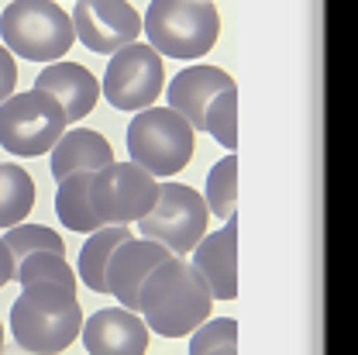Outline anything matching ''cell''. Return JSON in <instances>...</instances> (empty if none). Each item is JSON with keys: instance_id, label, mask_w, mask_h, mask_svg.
<instances>
[{"instance_id": "obj_25", "label": "cell", "mask_w": 358, "mask_h": 355, "mask_svg": "<svg viewBox=\"0 0 358 355\" xmlns=\"http://www.w3.org/2000/svg\"><path fill=\"white\" fill-rule=\"evenodd\" d=\"M14 87H17V69H14V55L0 45V104L14 93Z\"/></svg>"}, {"instance_id": "obj_22", "label": "cell", "mask_w": 358, "mask_h": 355, "mask_svg": "<svg viewBox=\"0 0 358 355\" xmlns=\"http://www.w3.org/2000/svg\"><path fill=\"white\" fill-rule=\"evenodd\" d=\"M17 283L21 286H31V283H62L69 290H76V272L66 263V256H55V252H35L28 259H21L14 269Z\"/></svg>"}, {"instance_id": "obj_2", "label": "cell", "mask_w": 358, "mask_h": 355, "mask_svg": "<svg viewBox=\"0 0 358 355\" xmlns=\"http://www.w3.org/2000/svg\"><path fill=\"white\" fill-rule=\"evenodd\" d=\"M14 342L31 355H55L69 349L83 331V307L76 290L62 283H31L10 307Z\"/></svg>"}, {"instance_id": "obj_21", "label": "cell", "mask_w": 358, "mask_h": 355, "mask_svg": "<svg viewBox=\"0 0 358 355\" xmlns=\"http://www.w3.org/2000/svg\"><path fill=\"white\" fill-rule=\"evenodd\" d=\"M3 245L10 249L14 263H21V259H28V256H35V252H55V256H66V242H62V235H55V231L45 228V224H14V228H7Z\"/></svg>"}, {"instance_id": "obj_1", "label": "cell", "mask_w": 358, "mask_h": 355, "mask_svg": "<svg viewBox=\"0 0 358 355\" xmlns=\"http://www.w3.org/2000/svg\"><path fill=\"white\" fill-rule=\"evenodd\" d=\"M214 311V293L207 279L193 269V263L169 259L155 266L138 293V314L145 317L148 331L162 338L193 335Z\"/></svg>"}, {"instance_id": "obj_4", "label": "cell", "mask_w": 358, "mask_h": 355, "mask_svg": "<svg viewBox=\"0 0 358 355\" xmlns=\"http://www.w3.org/2000/svg\"><path fill=\"white\" fill-rule=\"evenodd\" d=\"M3 48L31 59V62H59L73 48V18L55 0H14L0 14Z\"/></svg>"}, {"instance_id": "obj_19", "label": "cell", "mask_w": 358, "mask_h": 355, "mask_svg": "<svg viewBox=\"0 0 358 355\" xmlns=\"http://www.w3.org/2000/svg\"><path fill=\"white\" fill-rule=\"evenodd\" d=\"M35 207V183L17 162H0V228L24 224Z\"/></svg>"}, {"instance_id": "obj_9", "label": "cell", "mask_w": 358, "mask_h": 355, "mask_svg": "<svg viewBox=\"0 0 358 355\" xmlns=\"http://www.w3.org/2000/svg\"><path fill=\"white\" fill-rule=\"evenodd\" d=\"M166 87L162 55L152 45L131 42L110 55L103 73V97L117 111H145Z\"/></svg>"}, {"instance_id": "obj_18", "label": "cell", "mask_w": 358, "mask_h": 355, "mask_svg": "<svg viewBox=\"0 0 358 355\" xmlns=\"http://www.w3.org/2000/svg\"><path fill=\"white\" fill-rule=\"evenodd\" d=\"M90 183H93V173H73V176L59 179V193H55L59 221L69 231H80V235H93L100 228L96 214H93V204H90Z\"/></svg>"}, {"instance_id": "obj_3", "label": "cell", "mask_w": 358, "mask_h": 355, "mask_svg": "<svg viewBox=\"0 0 358 355\" xmlns=\"http://www.w3.org/2000/svg\"><path fill=\"white\" fill-rule=\"evenodd\" d=\"M145 35L159 55L196 59L217 45L221 14L214 0H152L145 14Z\"/></svg>"}, {"instance_id": "obj_17", "label": "cell", "mask_w": 358, "mask_h": 355, "mask_svg": "<svg viewBox=\"0 0 358 355\" xmlns=\"http://www.w3.org/2000/svg\"><path fill=\"white\" fill-rule=\"evenodd\" d=\"M128 238H134L128 224H103L87 238V245L80 252V279L93 293H107V263H110L114 249L124 245Z\"/></svg>"}, {"instance_id": "obj_20", "label": "cell", "mask_w": 358, "mask_h": 355, "mask_svg": "<svg viewBox=\"0 0 358 355\" xmlns=\"http://www.w3.org/2000/svg\"><path fill=\"white\" fill-rule=\"evenodd\" d=\"M203 204H207L210 214H217L224 221L234 218V204H238V155L234 152H227L221 162L210 169Z\"/></svg>"}, {"instance_id": "obj_28", "label": "cell", "mask_w": 358, "mask_h": 355, "mask_svg": "<svg viewBox=\"0 0 358 355\" xmlns=\"http://www.w3.org/2000/svg\"><path fill=\"white\" fill-rule=\"evenodd\" d=\"M0 349H3V328H0Z\"/></svg>"}, {"instance_id": "obj_14", "label": "cell", "mask_w": 358, "mask_h": 355, "mask_svg": "<svg viewBox=\"0 0 358 355\" xmlns=\"http://www.w3.org/2000/svg\"><path fill=\"white\" fill-rule=\"evenodd\" d=\"M35 90H42L48 97H55L66 111V121L76 125L83 121L100 100V83L80 62H52L35 76Z\"/></svg>"}, {"instance_id": "obj_23", "label": "cell", "mask_w": 358, "mask_h": 355, "mask_svg": "<svg viewBox=\"0 0 358 355\" xmlns=\"http://www.w3.org/2000/svg\"><path fill=\"white\" fill-rule=\"evenodd\" d=\"M203 132H210L227 152L238 148V87L221 90L203 118Z\"/></svg>"}, {"instance_id": "obj_10", "label": "cell", "mask_w": 358, "mask_h": 355, "mask_svg": "<svg viewBox=\"0 0 358 355\" xmlns=\"http://www.w3.org/2000/svg\"><path fill=\"white\" fill-rule=\"evenodd\" d=\"M76 42H83L96 55H114L124 45L138 42L141 18L128 0H76L73 11Z\"/></svg>"}, {"instance_id": "obj_11", "label": "cell", "mask_w": 358, "mask_h": 355, "mask_svg": "<svg viewBox=\"0 0 358 355\" xmlns=\"http://www.w3.org/2000/svg\"><path fill=\"white\" fill-rule=\"evenodd\" d=\"M169 259H173V252L166 245L148 242V238H128L124 245L114 249V256L107 263V293H114L124 311L138 314V293H141L145 276Z\"/></svg>"}, {"instance_id": "obj_16", "label": "cell", "mask_w": 358, "mask_h": 355, "mask_svg": "<svg viewBox=\"0 0 358 355\" xmlns=\"http://www.w3.org/2000/svg\"><path fill=\"white\" fill-rule=\"evenodd\" d=\"M114 162L110 141L90 128H73L52 145V176L66 179L73 173H100Z\"/></svg>"}, {"instance_id": "obj_7", "label": "cell", "mask_w": 358, "mask_h": 355, "mask_svg": "<svg viewBox=\"0 0 358 355\" xmlns=\"http://www.w3.org/2000/svg\"><path fill=\"white\" fill-rule=\"evenodd\" d=\"M207 204L193 186L182 183H159L155 207L138 221V235L148 242L166 245L173 256H186L207 235Z\"/></svg>"}, {"instance_id": "obj_15", "label": "cell", "mask_w": 358, "mask_h": 355, "mask_svg": "<svg viewBox=\"0 0 358 355\" xmlns=\"http://www.w3.org/2000/svg\"><path fill=\"white\" fill-rule=\"evenodd\" d=\"M231 87H234V80L224 69H217V66H189L166 87V97H169V107L189 121V128L203 132V118H207L210 100L221 90H231Z\"/></svg>"}, {"instance_id": "obj_12", "label": "cell", "mask_w": 358, "mask_h": 355, "mask_svg": "<svg viewBox=\"0 0 358 355\" xmlns=\"http://www.w3.org/2000/svg\"><path fill=\"white\" fill-rule=\"evenodd\" d=\"M83 345L90 355H145L148 324L141 314L124 307H103L83 324Z\"/></svg>"}, {"instance_id": "obj_13", "label": "cell", "mask_w": 358, "mask_h": 355, "mask_svg": "<svg viewBox=\"0 0 358 355\" xmlns=\"http://www.w3.org/2000/svg\"><path fill=\"white\" fill-rule=\"evenodd\" d=\"M193 269L207 279L214 300L238 297V221L224 224L221 231H210L193 249Z\"/></svg>"}, {"instance_id": "obj_26", "label": "cell", "mask_w": 358, "mask_h": 355, "mask_svg": "<svg viewBox=\"0 0 358 355\" xmlns=\"http://www.w3.org/2000/svg\"><path fill=\"white\" fill-rule=\"evenodd\" d=\"M14 269H17V263H14L10 249H7L3 238H0V286H7V283L14 279Z\"/></svg>"}, {"instance_id": "obj_5", "label": "cell", "mask_w": 358, "mask_h": 355, "mask_svg": "<svg viewBox=\"0 0 358 355\" xmlns=\"http://www.w3.org/2000/svg\"><path fill=\"white\" fill-rule=\"evenodd\" d=\"M128 155L152 176H176L193 159V128L173 107H145L128 125Z\"/></svg>"}, {"instance_id": "obj_27", "label": "cell", "mask_w": 358, "mask_h": 355, "mask_svg": "<svg viewBox=\"0 0 358 355\" xmlns=\"http://www.w3.org/2000/svg\"><path fill=\"white\" fill-rule=\"evenodd\" d=\"M210 355H238V345H224L221 352H210Z\"/></svg>"}, {"instance_id": "obj_24", "label": "cell", "mask_w": 358, "mask_h": 355, "mask_svg": "<svg viewBox=\"0 0 358 355\" xmlns=\"http://www.w3.org/2000/svg\"><path fill=\"white\" fill-rule=\"evenodd\" d=\"M224 345H238V321L234 317H207L189 338V355L221 352Z\"/></svg>"}, {"instance_id": "obj_8", "label": "cell", "mask_w": 358, "mask_h": 355, "mask_svg": "<svg viewBox=\"0 0 358 355\" xmlns=\"http://www.w3.org/2000/svg\"><path fill=\"white\" fill-rule=\"evenodd\" d=\"M159 197V183L138 162H110L107 169L93 173L90 204L100 228L103 224H131L141 221Z\"/></svg>"}, {"instance_id": "obj_6", "label": "cell", "mask_w": 358, "mask_h": 355, "mask_svg": "<svg viewBox=\"0 0 358 355\" xmlns=\"http://www.w3.org/2000/svg\"><path fill=\"white\" fill-rule=\"evenodd\" d=\"M66 111L55 97L42 90L10 93L0 104V145L10 155L35 159L52 152V145L66 134Z\"/></svg>"}]
</instances>
